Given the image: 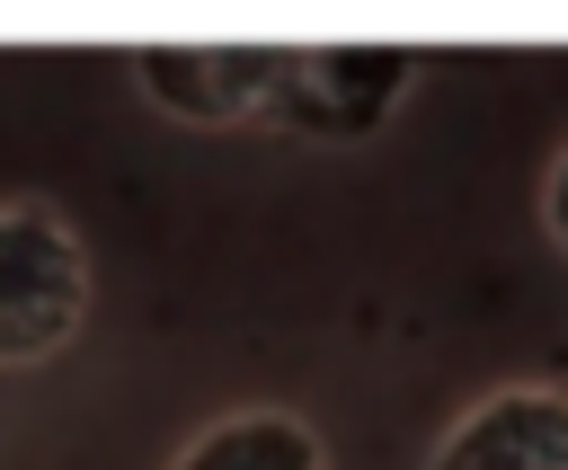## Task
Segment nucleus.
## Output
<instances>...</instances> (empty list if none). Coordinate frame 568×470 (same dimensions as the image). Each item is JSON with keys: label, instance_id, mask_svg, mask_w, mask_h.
<instances>
[{"label": "nucleus", "instance_id": "1", "mask_svg": "<svg viewBox=\"0 0 568 470\" xmlns=\"http://www.w3.org/2000/svg\"><path fill=\"white\" fill-rule=\"evenodd\" d=\"M89 328V248L62 204L9 195L0 204V372L53 364Z\"/></svg>", "mask_w": 568, "mask_h": 470}, {"label": "nucleus", "instance_id": "2", "mask_svg": "<svg viewBox=\"0 0 568 470\" xmlns=\"http://www.w3.org/2000/svg\"><path fill=\"white\" fill-rule=\"evenodd\" d=\"M417 80H426L417 44H284V80H275L266 115L302 142L346 151V142H373L408 106Z\"/></svg>", "mask_w": 568, "mask_h": 470}, {"label": "nucleus", "instance_id": "3", "mask_svg": "<svg viewBox=\"0 0 568 470\" xmlns=\"http://www.w3.org/2000/svg\"><path fill=\"white\" fill-rule=\"evenodd\" d=\"M133 80L169 124L231 133V124L266 115V98L284 80V44H142Z\"/></svg>", "mask_w": 568, "mask_h": 470}, {"label": "nucleus", "instance_id": "4", "mask_svg": "<svg viewBox=\"0 0 568 470\" xmlns=\"http://www.w3.org/2000/svg\"><path fill=\"white\" fill-rule=\"evenodd\" d=\"M426 470H568V390L559 381H497L479 390Z\"/></svg>", "mask_w": 568, "mask_h": 470}, {"label": "nucleus", "instance_id": "5", "mask_svg": "<svg viewBox=\"0 0 568 470\" xmlns=\"http://www.w3.org/2000/svg\"><path fill=\"white\" fill-rule=\"evenodd\" d=\"M169 470H328V443L293 408H231L178 443Z\"/></svg>", "mask_w": 568, "mask_h": 470}, {"label": "nucleus", "instance_id": "6", "mask_svg": "<svg viewBox=\"0 0 568 470\" xmlns=\"http://www.w3.org/2000/svg\"><path fill=\"white\" fill-rule=\"evenodd\" d=\"M541 239L568 257V142H559L550 168H541Z\"/></svg>", "mask_w": 568, "mask_h": 470}]
</instances>
